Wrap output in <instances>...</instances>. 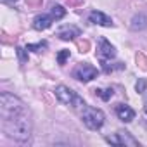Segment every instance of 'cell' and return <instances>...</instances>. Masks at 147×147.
Masks as SVG:
<instances>
[{
	"label": "cell",
	"mask_w": 147,
	"mask_h": 147,
	"mask_svg": "<svg viewBox=\"0 0 147 147\" xmlns=\"http://www.w3.org/2000/svg\"><path fill=\"white\" fill-rule=\"evenodd\" d=\"M135 88H137L138 94H144V92L147 90V82H145V80H138L137 85H135Z\"/></svg>",
	"instance_id": "obj_17"
},
{
	"label": "cell",
	"mask_w": 147,
	"mask_h": 147,
	"mask_svg": "<svg viewBox=\"0 0 147 147\" xmlns=\"http://www.w3.org/2000/svg\"><path fill=\"white\" fill-rule=\"evenodd\" d=\"M116 116H118L121 121L130 123V121L135 118V111H133L130 106H126V104H118V106H116Z\"/></svg>",
	"instance_id": "obj_9"
},
{
	"label": "cell",
	"mask_w": 147,
	"mask_h": 147,
	"mask_svg": "<svg viewBox=\"0 0 147 147\" xmlns=\"http://www.w3.org/2000/svg\"><path fill=\"white\" fill-rule=\"evenodd\" d=\"M99 55H100V59L102 61H107V59H113L114 55H116V49L106 40V38H102L100 40V43H99Z\"/></svg>",
	"instance_id": "obj_8"
},
{
	"label": "cell",
	"mask_w": 147,
	"mask_h": 147,
	"mask_svg": "<svg viewBox=\"0 0 147 147\" xmlns=\"http://www.w3.org/2000/svg\"><path fill=\"white\" fill-rule=\"evenodd\" d=\"M54 94H55L57 100H59L61 104H64V106H71L73 109H80V111H83V109L87 107V104L83 102V99H82L76 92H73L71 88H67V87H64V85L55 87Z\"/></svg>",
	"instance_id": "obj_3"
},
{
	"label": "cell",
	"mask_w": 147,
	"mask_h": 147,
	"mask_svg": "<svg viewBox=\"0 0 147 147\" xmlns=\"http://www.w3.org/2000/svg\"><path fill=\"white\" fill-rule=\"evenodd\" d=\"M18 55H19L21 62H24V61L28 59V57H26V49H21V47H19V49H18Z\"/></svg>",
	"instance_id": "obj_18"
},
{
	"label": "cell",
	"mask_w": 147,
	"mask_h": 147,
	"mask_svg": "<svg viewBox=\"0 0 147 147\" xmlns=\"http://www.w3.org/2000/svg\"><path fill=\"white\" fill-rule=\"evenodd\" d=\"M82 121L88 130H99V128H102V125L106 121V116H104V113L100 109L87 106L82 111Z\"/></svg>",
	"instance_id": "obj_4"
},
{
	"label": "cell",
	"mask_w": 147,
	"mask_h": 147,
	"mask_svg": "<svg viewBox=\"0 0 147 147\" xmlns=\"http://www.w3.org/2000/svg\"><path fill=\"white\" fill-rule=\"evenodd\" d=\"M73 76H75L76 80H80V82H83V83H87V82H92L97 76V69L92 64L83 62V64H80L75 71H73Z\"/></svg>",
	"instance_id": "obj_6"
},
{
	"label": "cell",
	"mask_w": 147,
	"mask_h": 147,
	"mask_svg": "<svg viewBox=\"0 0 147 147\" xmlns=\"http://www.w3.org/2000/svg\"><path fill=\"white\" fill-rule=\"evenodd\" d=\"M4 2H5V4H16L18 0H4Z\"/></svg>",
	"instance_id": "obj_19"
},
{
	"label": "cell",
	"mask_w": 147,
	"mask_h": 147,
	"mask_svg": "<svg viewBox=\"0 0 147 147\" xmlns=\"http://www.w3.org/2000/svg\"><path fill=\"white\" fill-rule=\"evenodd\" d=\"M130 28L133 31H142V30H147V14L145 12H138L131 18V23H130Z\"/></svg>",
	"instance_id": "obj_10"
},
{
	"label": "cell",
	"mask_w": 147,
	"mask_h": 147,
	"mask_svg": "<svg viewBox=\"0 0 147 147\" xmlns=\"http://www.w3.org/2000/svg\"><path fill=\"white\" fill-rule=\"evenodd\" d=\"M2 130L9 138H12L16 142H21V144L28 142L31 137V119H30L28 111L19 113L12 118H4Z\"/></svg>",
	"instance_id": "obj_1"
},
{
	"label": "cell",
	"mask_w": 147,
	"mask_h": 147,
	"mask_svg": "<svg viewBox=\"0 0 147 147\" xmlns=\"http://www.w3.org/2000/svg\"><path fill=\"white\" fill-rule=\"evenodd\" d=\"M69 55H71L69 50H61V52L57 54V62H59V64H66V61L69 59Z\"/></svg>",
	"instance_id": "obj_16"
},
{
	"label": "cell",
	"mask_w": 147,
	"mask_h": 147,
	"mask_svg": "<svg viewBox=\"0 0 147 147\" xmlns=\"http://www.w3.org/2000/svg\"><path fill=\"white\" fill-rule=\"evenodd\" d=\"M76 36H80V30L75 28V26H64L59 31V38L61 40H73V38H76Z\"/></svg>",
	"instance_id": "obj_12"
},
{
	"label": "cell",
	"mask_w": 147,
	"mask_h": 147,
	"mask_svg": "<svg viewBox=\"0 0 147 147\" xmlns=\"http://www.w3.org/2000/svg\"><path fill=\"white\" fill-rule=\"evenodd\" d=\"M64 14H66V9L62 7V5H54L52 7V12H50V16L57 21V19H62L64 18Z\"/></svg>",
	"instance_id": "obj_13"
},
{
	"label": "cell",
	"mask_w": 147,
	"mask_h": 147,
	"mask_svg": "<svg viewBox=\"0 0 147 147\" xmlns=\"http://www.w3.org/2000/svg\"><path fill=\"white\" fill-rule=\"evenodd\" d=\"M26 107L23 104V100L9 92H2L0 94V116L4 118H12L19 113H24Z\"/></svg>",
	"instance_id": "obj_2"
},
{
	"label": "cell",
	"mask_w": 147,
	"mask_h": 147,
	"mask_svg": "<svg viewBox=\"0 0 147 147\" xmlns=\"http://www.w3.org/2000/svg\"><path fill=\"white\" fill-rule=\"evenodd\" d=\"M45 47H47V43H45V42H40V43H30V45H26V50L40 52V50H43Z\"/></svg>",
	"instance_id": "obj_15"
},
{
	"label": "cell",
	"mask_w": 147,
	"mask_h": 147,
	"mask_svg": "<svg viewBox=\"0 0 147 147\" xmlns=\"http://www.w3.org/2000/svg\"><path fill=\"white\" fill-rule=\"evenodd\" d=\"M52 21H54V18H52V16H47V14H38V16L33 19V28H35V30H38V31H43V30L50 28Z\"/></svg>",
	"instance_id": "obj_11"
},
{
	"label": "cell",
	"mask_w": 147,
	"mask_h": 147,
	"mask_svg": "<svg viewBox=\"0 0 147 147\" xmlns=\"http://www.w3.org/2000/svg\"><path fill=\"white\" fill-rule=\"evenodd\" d=\"M95 92V95H99L102 100H109L111 97H113V88H107V90H100V88H97V90H94Z\"/></svg>",
	"instance_id": "obj_14"
},
{
	"label": "cell",
	"mask_w": 147,
	"mask_h": 147,
	"mask_svg": "<svg viewBox=\"0 0 147 147\" xmlns=\"http://www.w3.org/2000/svg\"><path fill=\"white\" fill-rule=\"evenodd\" d=\"M106 140H107L109 144H114V145H125V147H137V145H138V140L133 138L131 133L123 131V130L116 131L114 135L106 137Z\"/></svg>",
	"instance_id": "obj_5"
},
{
	"label": "cell",
	"mask_w": 147,
	"mask_h": 147,
	"mask_svg": "<svg viewBox=\"0 0 147 147\" xmlns=\"http://www.w3.org/2000/svg\"><path fill=\"white\" fill-rule=\"evenodd\" d=\"M144 109H145V114H147V100H145V104H144Z\"/></svg>",
	"instance_id": "obj_20"
},
{
	"label": "cell",
	"mask_w": 147,
	"mask_h": 147,
	"mask_svg": "<svg viewBox=\"0 0 147 147\" xmlns=\"http://www.w3.org/2000/svg\"><path fill=\"white\" fill-rule=\"evenodd\" d=\"M88 19H90V23L99 24V26H106V28H111V26H113V19H111L107 14L100 12V11H94V12H90Z\"/></svg>",
	"instance_id": "obj_7"
}]
</instances>
